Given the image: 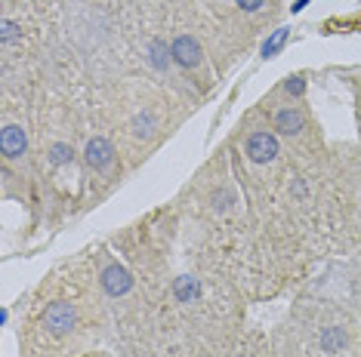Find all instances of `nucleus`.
Masks as SVG:
<instances>
[{
  "label": "nucleus",
  "instance_id": "obj_1",
  "mask_svg": "<svg viewBox=\"0 0 361 357\" xmlns=\"http://www.w3.org/2000/svg\"><path fill=\"white\" fill-rule=\"evenodd\" d=\"M75 323H77V312H75V305H68V302H52L47 312H43V327H47L52 336L71 333Z\"/></svg>",
  "mask_w": 361,
  "mask_h": 357
},
{
  "label": "nucleus",
  "instance_id": "obj_2",
  "mask_svg": "<svg viewBox=\"0 0 361 357\" xmlns=\"http://www.w3.org/2000/svg\"><path fill=\"white\" fill-rule=\"evenodd\" d=\"M170 56H173V62L179 65V68H198L201 65V43L195 41L192 34H179L170 46Z\"/></svg>",
  "mask_w": 361,
  "mask_h": 357
},
{
  "label": "nucleus",
  "instance_id": "obj_3",
  "mask_svg": "<svg viewBox=\"0 0 361 357\" xmlns=\"http://www.w3.org/2000/svg\"><path fill=\"white\" fill-rule=\"evenodd\" d=\"M99 283H102V289H105V293H108V296L121 299V296H127V293H130V287H133V277H130V271L124 268V265L111 262V265L102 271Z\"/></svg>",
  "mask_w": 361,
  "mask_h": 357
},
{
  "label": "nucleus",
  "instance_id": "obj_4",
  "mask_svg": "<svg viewBox=\"0 0 361 357\" xmlns=\"http://www.w3.org/2000/svg\"><path fill=\"white\" fill-rule=\"evenodd\" d=\"M247 157L253 163H272L278 157V139L272 133H253L247 139Z\"/></svg>",
  "mask_w": 361,
  "mask_h": 357
},
{
  "label": "nucleus",
  "instance_id": "obj_5",
  "mask_svg": "<svg viewBox=\"0 0 361 357\" xmlns=\"http://www.w3.org/2000/svg\"><path fill=\"white\" fill-rule=\"evenodd\" d=\"M25 148H28L25 130L19 127V123H6L3 133H0V151H3V157L6 161H16V157L25 154Z\"/></svg>",
  "mask_w": 361,
  "mask_h": 357
},
{
  "label": "nucleus",
  "instance_id": "obj_6",
  "mask_svg": "<svg viewBox=\"0 0 361 357\" xmlns=\"http://www.w3.org/2000/svg\"><path fill=\"white\" fill-rule=\"evenodd\" d=\"M84 157H87V163L93 170H102L108 167L111 161H115V148H111V142L108 139H102V136H96V139H90L87 142V148H84Z\"/></svg>",
  "mask_w": 361,
  "mask_h": 357
},
{
  "label": "nucleus",
  "instance_id": "obj_7",
  "mask_svg": "<svg viewBox=\"0 0 361 357\" xmlns=\"http://www.w3.org/2000/svg\"><path fill=\"white\" fill-rule=\"evenodd\" d=\"M303 127H306V121L297 108H281L275 114V130L281 136H297V133H303Z\"/></svg>",
  "mask_w": 361,
  "mask_h": 357
},
{
  "label": "nucleus",
  "instance_id": "obj_8",
  "mask_svg": "<svg viewBox=\"0 0 361 357\" xmlns=\"http://www.w3.org/2000/svg\"><path fill=\"white\" fill-rule=\"evenodd\" d=\"M170 59H173V56H170V46L164 43V41H152V43H148V62H152L157 71L167 68Z\"/></svg>",
  "mask_w": 361,
  "mask_h": 357
},
{
  "label": "nucleus",
  "instance_id": "obj_9",
  "mask_svg": "<svg viewBox=\"0 0 361 357\" xmlns=\"http://www.w3.org/2000/svg\"><path fill=\"white\" fill-rule=\"evenodd\" d=\"M173 293H176V299H179V302H192L195 296L201 293V287H198L195 277H179V280L173 283Z\"/></svg>",
  "mask_w": 361,
  "mask_h": 357
},
{
  "label": "nucleus",
  "instance_id": "obj_10",
  "mask_svg": "<svg viewBox=\"0 0 361 357\" xmlns=\"http://www.w3.org/2000/svg\"><path fill=\"white\" fill-rule=\"evenodd\" d=\"M343 345H346V333L340 327H327L324 333H321V348H324V351H340Z\"/></svg>",
  "mask_w": 361,
  "mask_h": 357
},
{
  "label": "nucleus",
  "instance_id": "obj_11",
  "mask_svg": "<svg viewBox=\"0 0 361 357\" xmlns=\"http://www.w3.org/2000/svg\"><path fill=\"white\" fill-rule=\"evenodd\" d=\"M287 43V28H278L272 37H269L266 43H262V59H272V56H278L281 52V46Z\"/></svg>",
  "mask_w": 361,
  "mask_h": 357
},
{
  "label": "nucleus",
  "instance_id": "obj_12",
  "mask_svg": "<svg viewBox=\"0 0 361 357\" xmlns=\"http://www.w3.org/2000/svg\"><path fill=\"white\" fill-rule=\"evenodd\" d=\"M71 157H75V151H71V145H65V142H56L50 148V163L52 167H65V163H71Z\"/></svg>",
  "mask_w": 361,
  "mask_h": 357
},
{
  "label": "nucleus",
  "instance_id": "obj_13",
  "mask_svg": "<svg viewBox=\"0 0 361 357\" xmlns=\"http://www.w3.org/2000/svg\"><path fill=\"white\" fill-rule=\"evenodd\" d=\"M0 28H3V34H0V37H3V43H10V41H16V37H19V34H22V28H19V25H16V22H10V19H3V25H0Z\"/></svg>",
  "mask_w": 361,
  "mask_h": 357
},
{
  "label": "nucleus",
  "instance_id": "obj_14",
  "mask_svg": "<svg viewBox=\"0 0 361 357\" xmlns=\"http://www.w3.org/2000/svg\"><path fill=\"white\" fill-rule=\"evenodd\" d=\"M284 90L287 92H291V96H303V90H306V81H303V77H287V83H284Z\"/></svg>",
  "mask_w": 361,
  "mask_h": 357
},
{
  "label": "nucleus",
  "instance_id": "obj_15",
  "mask_svg": "<svg viewBox=\"0 0 361 357\" xmlns=\"http://www.w3.org/2000/svg\"><path fill=\"white\" fill-rule=\"evenodd\" d=\"M152 114H139V121H136V127H139V130H136V136H148V133H152Z\"/></svg>",
  "mask_w": 361,
  "mask_h": 357
},
{
  "label": "nucleus",
  "instance_id": "obj_16",
  "mask_svg": "<svg viewBox=\"0 0 361 357\" xmlns=\"http://www.w3.org/2000/svg\"><path fill=\"white\" fill-rule=\"evenodd\" d=\"M235 3H238V6H241V10H244V12H257V10H260V6H262V3H266V0H235Z\"/></svg>",
  "mask_w": 361,
  "mask_h": 357
},
{
  "label": "nucleus",
  "instance_id": "obj_17",
  "mask_svg": "<svg viewBox=\"0 0 361 357\" xmlns=\"http://www.w3.org/2000/svg\"><path fill=\"white\" fill-rule=\"evenodd\" d=\"M306 3H309V0H297V3H293L291 10H293V12H300V10H303V6H306Z\"/></svg>",
  "mask_w": 361,
  "mask_h": 357
}]
</instances>
